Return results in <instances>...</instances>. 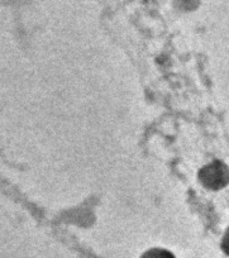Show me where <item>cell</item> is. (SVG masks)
<instances>
[{
    "mask_svg": "<svg viewBox=\"0 0 229 258\" xmlns=\"http://www.w3.org/2000/svg\"><path fill=\"white\" fill-rule=\"evenodd\" d=\"M229 180V172L225 166L220 162H213L205 166L200 171V181L204 186L211 190H218L226 185Z\"/></svg>",
    "mask_w": 229,
    "mask_h": 258,
    "instance_id": "1",
    "label": "cell"
},
{
    "mask_svg": "<svg viewBox=\"0 0 229 258\" xmlns=\"http://www.w3.org/2000/svg\"><path fill=\"white\" fill-rule=\"evenodd\" d=\"M141 258H175V255L162 248H153L144 252Z\"/></svg>",
    "mask_w": 229,
    "mask_h": 258,
    "instance_id": "2",
    "label": "cell"
},
{
    "mask_svg": "<svg viewBox=\"0 0 229 258\" xmlns=\"http://www.w3.org/2000/svg\"><path fill=\"white\" fill-rule=\"evenodd\" d=\"M221 245H223V249L225 250V252L229 254V229L226 230L225 234H224L223 242H221Z\"/></svg>",
    "mask_w": 229,
    "mask_h": 258,
    "instance_id": "3",
    "label": "cell"
}]
</instances>
